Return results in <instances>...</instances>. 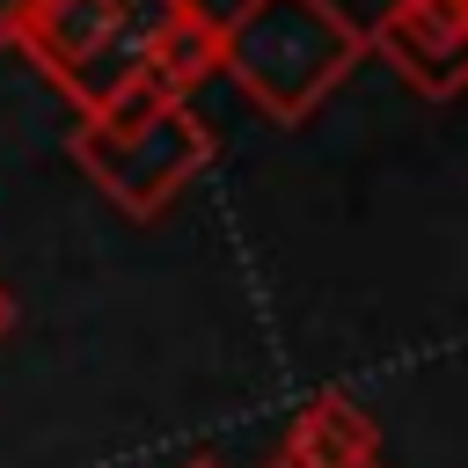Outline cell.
I'll list each match as a JSON object with an SVG mask.
<instances>
[{
	"label": "cell",
	"instance_id": "4",
	"mask_svg": "<svg viewBox=\"0 0 468 468\" xmlns=\"http://www.w3.org/2000/svg\"><path fill=\"white\" fill-rule=\"evenodd\" d=\"M373 453H380V424L366 417V402L351 388H314L285 431V461H300V468H351Z\"/></svg>",
	"mask_w": 468,
	"mask_h": 468
},
{
	"label": "cell",
	"instance_id": "11",
	"mask_svg": "<svg viewBox=\"0 0 468 468\" xmlns=\"http://www.w3.org/2000/svg\"><path fill=\"white\" fill-rule=\"evenodd\" d=\"M351 468H380V453H373V461H351Z\"/></svg>",
	"mask_w": 468,
	"mask_h": 468
},
{
	"label": "cell",
	"instance_id": "6",
	"mask_svg": "<svg viewBox=\"0 0 468 468\" xmlns=\"http://www.w3.org/2000/svg\"><path fill=\"white\" fill-rule=\"evenodd\" d=\"M51 88L66 95V110H73L80 124H102L117 102H132V95L146 88V51H139L132 37H102V44H95L80 66H66Z\"/></svg>",
	"mask_w": 468,
	"mask_h": 468
},
{
	"label": "cell",
	"instance_id": "7",
	"mask_svg": "<svg viewBox=\"0 0 468 468\" xmlns=\"http://www.w3.org/2000/svg\"><path fill=\"white\" fill-rule=\"evenodd\" d=\"M102 15H110L117 37H132L139 51H154V44H168L176 29H190L205 7H197V0H102Z\"/></svg>",
	"mask_w": 468,
	"mask_h": 468
},
{
	"label": "cell",
	"instance_id": "2",
	"mask_svg": "<svg viewBox=\"0 0 468 468\" xmlns=\"http://www.w3.org/2000/svg\"><path fill=\"white\" fill-rule=\"evenodd\" d=\"M66 154L124 219H161L183 197V183L212 168L219 139H212V124L190 102H168L139 132H88V124H73Z\"/></svg>",
	"mask_w": 468,
	"mask_h": 468
},
{
	"label": "cell",
	"instance_id": "5",
	"mask_svg": "<svg viewBox=\"0 0 468 468\" xmlns=\"http://www.w3.org/2000/svg\"><path fill=\"white\" fill-rule=\"evenodd\" d=\"M102 37H117L110 29V15H102V0H29V15L15 22V51L44 73V80H58L66 66H80Z\"/></svg>",
	"mask_w": 468,
	"mask_h": 468
},
{
	"label": "cell",
	"instance_id": "10",
	"mask_svg": "<svg viewBox=\"0 0 468 468\" xmlns=\"http://www.w3.org/2000/svg\"><path fill=\"white\" fill-rule=\"evenodd\" d=\"M183 468H219V461H212V453H190V461H183Z\"/></svg>",
	"mask_w": 468,
	"mask_h": 468
},
{
	"label": "cell",
	"instance_id": "3",
	"mask_svg": "<svg viewBox=\"0 0 468 468\" xmlns=\"http://www.w3.org/2000/svg\"><path fill=\"white\" fill-rule=\"evenodd\" d=\"M366 58L424 102H453L468 88V0H388L366 22Z\"/></svg>",
	"mask_w": 468,
	"mask_h": 468
},
{
	"label": "cell",
	"instance_id": "9",
	"mask_svg": "<svg viewBox=\"0 0 468 468\" xmlns=\"http://www.w3.org/2000/svg\"><path fill=\"white\" fill-rule=\"evenodd\" d=\"M7 336H15V292L0 285V344H7Z\"/></svg>",
	"mask_w": 468,
	"mask_h": 468
},
{
	"label": "cell",
	"instance_id": "1",
	"mask_svg": "<svg viewBox=\"0 0 468 468\" xmlns=\"http://www.w3.org/2000/svg\"><path fill=\"white\" fill-rule=\"evenodd\" d=\"M366 66V22L336 0H234L219 15V80L263 124H307Z\"/></svg>",
	"mask_w": 468,
	"mask_h": 468
},
{
	"label": "cell",
	"instance_id": "8",
	"mask_svg": "<svg viewBox=\"0 0 468 468\" xmlns=\"http://www.w3.org/2000/svg\"><path fill=\"white\" fill-rule=\"evenodd\" d=\"M22 15H29V0H0V44L15 37V22H22Z\"/></svg>",
	"mask_w": 468,
	"mask_h": 468
}]
</instances>
